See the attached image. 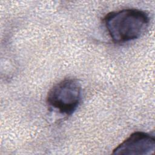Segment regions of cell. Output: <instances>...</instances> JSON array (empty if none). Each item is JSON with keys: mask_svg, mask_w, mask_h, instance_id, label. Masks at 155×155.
<instances>
[{"mask_svg": "<svg viewBox=\"0 0 155 155\" xmlns=\"http://www.w3.org/2000/svg\"><path fill=\"white\" fill-rule=\"evenodd\" d=\"M81 98V87L74 79H65L54 85L49 91L47 102L49 106L62 114L70 115L78 107Z\"/></svg>", "mask_w": 155, "mask_h": 155, "instance_id": "7a4b0ae2", "label": "cell"}, {"mask_svg": "<svg viewBox=\"0 0 155 155\" xmlns=\"http://www.w3.org/2000/svg\"><path fill=\"white\" fill-rule=\"evenodd\" d=\"M154 150V137L148 133L136 131L119 145L113 150L112 154L150 155L153 154Z\"/></svg>", "mask_w": 155, "mask_h": 155, "instance_id": "3957f363", "label": "cell"}, {"mask_svg": "<svg viewBox=\"0 0 155 155\" xmlns=\"http://www.w3.org/2000/svg\"><path fill=\"white\" fill-rule=\"evenodd\" d=\"M104 21L110 36L116 43L137 39L145 32L150 22L145 12L133 8L110 12Z\"/></svg>", "mask_w": 155, "mask_h": 155, "instance_id": "6da1fadb", "label": "cell"}]
</instances>
